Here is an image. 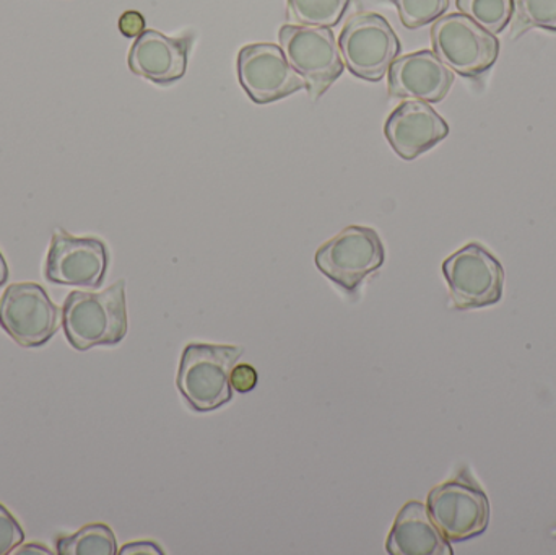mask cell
<instances>
[{
	"label": "cell",
	"mask_w": 556,
	"mask_h": 555,
	"mask_svg": "<svg viewBox=\"0 0 556 555\" xmlns=\"http://www.w3.org/2000/svg\"><path fill=\"white\" fill-rule=\"evenodd\" d=\"M108 269L106 244L97 238H75L55 230L46 257L45 276L58 286L98 289Z\"/></svg>",
	"instance_id": "obj_11"
},
{
	"label": "cell",
	"mask_w": 556,
	"mask_h": 555,
	"mask_svg": "<svg viewBox=\"0 0 556 555\" xmlns=\"http://www.w3.org/2000/svg\"><path fill=\"white\" fill-rule=\"evenodd\" d=\"M257 380H260V377H257L256 368H254L253 365H235L233 370H231V388H233L235 391H238V393H250V391H253L254 388L257 387Z\"/></svg>",
	"instance_id": "obj_22"
},
{
	"label": "cell",
	"mask_w": 556,
	"mask_h": 555,
	"mask_svg": "<svg viewBox=\"0 0 556 555\" xmlns=\"http://www.w3.org/2000/svg\"><path fill=\"white\" fill-rule=\"evenodd\" d=\"M397 9L399 18L407 29L437 22L450 9V0H388Z\"/></svg>",
	"instance_id": "obj_20"
},
{
	"label": "cell",
	"mask_w": 556,
	"mask_h": 555,
	"mask_svg": "<svg viewBox=\"0 0 556 555\" xmlns=\"http://www.w3.org/2000/svg\"><path fill=\"white\" fill-rule=\"evenodd\" d=\"M453 84L454 72L428 49L395 59L388 71V90L392 98L440 103Z\"/></svg>",
	"instance_id": "obj_12"
},
{
	"label": "cell",
	"mask_w": 556,
	"mask_h": 555,
	"mask_svg": "<svg viewBox=\"0 0 556 555\" xmlns=\"http://www.w3.org/2000/svg\"><path fill=\"white\" fill-rule=\"evenodd\" d=\"M13 555H25V554H31V555H51V550H48V547L39 546V544H25V546L18 547V550L12 551Z\"/></svg>",
	"instance_id": "obj_25"
},
{
	"label": "cell",
	"mask_w": 556,
	"mask_h": 555,
	"mask_svg": "<svg viewBox=\"0 0 556 555\" xmlns=\"http://www.w3.org/2000/svg\"><path fill=\"white\" fill-rule=\"evenodd\" d=\"M454 308L477 310L496 305L505 287L502 263L482 244L470 243L443 263Z\"/></svg>",
	"instance_id": "obj_8"
},
{
	"label": "cell",
	"mask_w": 556,
	"mask_h": 555,
	"mask_svg": "<svg viewBox=\"0 0 556 555\" xmlns=\"http://www.w3.org/2000/svg\"><path fill=\"white\" fill-rule=\"evenodd\" d=\"M433 52L456 74L477 78L495 65L500 54L496 35L464 13L440 16L431 26Z\"/></svg>",
	"instance_id": "obj_4"
},
{
	"label": "cell",
	"mask_w": 556,
	"mask_h": 555,
	"mask_svg": "<svg viewBox=\"0 0 556 555\" xmlns=\"http://www.w3.org/2000/svg\"><path fill=\"white\" fill-rule=\"evenodd\" d=\"M0 326L22 348H39L58 332L59 310L38 283H13L0 299Z\"/></svg>",
	"instance_id": "obj_9"
},
{
	"label": "cell",
	"mask_w": 556,
	"mask_h": 555,
	"mask_svg": "<svg viewBox=\"0 0 556 555\" xmlns=\"http://www.w3.org/2000/svg\"><path fill=\"white\" fill-rule=\"evenodd\" d=\"M65 338L78 352L116 345L127 335L126 283L103 292H72L62 306Z\"/></svg>",
	"instance_id": "obj_1"
},
{
	"label": "cell",
	"mask_w": 556,
	"mask_h": 555,
	"mask_svg": "<svg viewBox=\"0 0 556 555\" xmlns=\"http://www.w3.org/2000/svg\"><path fill=\"white\" fill-rule=\"evenodd\" d=\"M427 510L450 543H464L485 533L490 502L467 469L428 494Z\"/></svg>",
	"instance_id": "obj_3"
},
{
	"label": "cell",
	"mask_w": 556,
	"mask_h": 555,
	"mask_svg": "<svg viewBox=\"0 0 556 555\" xmlns=\"http://www.w3.org/2000/svg\"><path fill=\"white\" fill-rule=\"evenodd\" d=\"M280 48L291 67L306 81L313 100L323 97L343 74V59L332 29L323 26H281Z\"/></svg>",
	"instance_id": "obj_5"
},
{
	"label": "cell",
	"mask_w": 556,
	"mask_h": 555,
	"mask_svg": "<svg viewBox=\"0 0 556 555\" xmlns=\"http://www.w3.org/2000/svg\"><path fill=\"white\" fill-rule=\"evenodd\" d=\"M391 555H453L450 541L431 520L420 502H408L399 512L386 541Z\"/></svg>",
	"instance_id": "obj_15"
},
{
	"label": "cell",
	"mask_w": 556,
	"mask_h": 555,
	"mask_svg": "<svg viewBox=\"0 0 556 555\" xmlns=\"http://www.w3.org/2000/svg\"><path fill=\"white\" fill-rule=\"evenodd\" d=\"M552 537H554V538H555V540H556V528H555V530H554V531H552Z\"/></svg>",
	"instance_id": "obj_27"
},
{
	"label": "cell",
	"mask_w": 556,
	"mask_h": 555,
	"mask_svg": "<svg viewBox=\"0 0 556 555\" xmlns=\"http://www.w3.org/2000/svg\"><path fill=\"white\" fill-rule=\"evenodd\" d=\"M352 0H287L291 25L333 28L345 15Z\"/></svg>",
	"instance_id": "obj_16"
},
{
	"label": "cell",
	"mask_w": 556,
	"mask_h": 555,
	"mask_svg": "<svg viewBox=\"0 0 556 555\" xmlns=\"http://www.w3.org/2000/svg\"><path fill=\"white\" fill-rule=\"evenodd\" d=\"M386 139L402 160H412L446 139L450 126L425 101L410 100L399 104L386 121Z\"/></svg>",
	"instance_id": "obj_13"
},
{
	"label": "cell",
	"mask_w": 556,
	"mask_h": 555,
	"mask_svg": "<svg viewBox=\"0 0 556 555\" xmlns=\"http://www.w3.org/2000/svg\"><path fill=\"white\" fill-rule=\"evenodd\" d=\"M238 80L257 104H269L306 88L287 55L270 42L244 46L238 54Z\"/></svg>",
	"instance_id": "obj_10"
},
{
	"label": "cell",
	"mask_w": 556,
	"mask_h": 555,
	"mask_svg": "<svg viewBox=\"0 0 556 555\" xmlns=\"http://www.w3.org/2000/svg\"><path fill=\"white\" fill-rule=\"evenodd\" d=\"M511 39L541 28L556 33V0H511Z\"/></svg>",
	"instance_id": "obj_18"
},
{
	"label": "cell",
	"mask_w": 556,
	"mask_h": 555,
	"mask_svg": "<svg viewBox=\"0 0 556 555\" xmlns=\"http://www.w3.org/2000/svg\"><path fill=\"white\" fill-rule=\"evenodd\" d=\"M191 46V35L169 38L156 29H146L136 38L127 62L134 74L153 84H173L185 77Z\"/></svg>",
	"instance_id": "obj_14"
},
{
	"label": "cell",
	"mask_w": 556,
	"mask_h": 555,
	"mask_svg": "<svg viewBox=\"0 0 556 555\" xmlns=\"http://www.w3.org/2000/svg\"><path fill=\"white\" fill-rule=\"evenodd\" d=\"M23 540H25V533L18 521L0 504V555L12 554Z\"/></svg>",
	"instance_id": "obj_21"
},
{
	"label": "cell",
	"mask_w": 556,
	"mask_h": 555,
	"mask_svg": "<svg viewBox=\"0 0 556 555\" xmlns=\"http://www.w3.org/2000/svg\"><path fill=\"white\" fill-rule=\"evenodd\" d=\"M456 5L492 35H500L511 22V0H456Z\"/></svg>",
	"instance_id": "obj_19"
},
{
	"label": "cell",
	"mask_w": 556,
	"mask_h": 555,
	"mask_svg": "<svg viewBox=\"0 0 556 555\" xmlns=\"http://www.w3.org/2000/svg\"><path fill=\"white\" fill-rule=\"evenodd\" d=\"M121 555H134V554H153L163 555L162 547L159 544L149 543V541H139V543L126 544L123 550L119 551Z\"/></svg>",
	"instance_id": "obj_24"
},
{
	"label": "cell",
	"mask_w": 556,
	"mask_h": 555,
	"mask_svg": "<svg viewBox=\"0 0 556 555\" xmlns=\"http://www.w3.org/2000/svg\"><path fill=\"white\" fill-rule=\"evenodd\" d=\"M119 29L126 38H139L146 31V18L137 10H127L121 15Z\"/></svg>",
	"instance_id": "obj_23"
},
{
	"label": "cell",
	"mask_w": 556,
	"mask_h": 555,
	"mask_svg": "<svg viewBox=\"0 0 556 555\" xmlns=\"http://www.w3.org/2000/svg\"><path fill=\"white\" fill-rule=\"evenodd\" d=\"M343 64L355 77L381 81L401 52V41L388 20L379 13H358L339 36Z\"/></svg>",
	"instance_id": "obj_6"
},
{
	"label": "cell",
	"mask_w": 556,
	"mask_h": 555,
	"mask_svg": "<svg viewBox=\"0 0 556 555\" xmlns=\"http://www.w3.org/2000/svg\"><path fill=\"white\" fill-rule=\"evenodd\" d=\"M237 345L189 344L182 352L178 390L195 413H212L230 403L231 370L243 355Z\"/></svg>",
	"instance_id": "obj_2"
},
{
	"label": "cell",
	"mask_w": 556,
	"mask_h": 555,
	"mask_svg": "<svg viewBox=\"0 0 556 555\" xmlns=\"http://www.w3.org/2000/svg\"><path fill=\"white\" fill-rule=\"evenodd\" d=\"M59 555H114L117 553L116 537L106 525H88L72 537L59 538Z\"/></svg>",
	"instance_id": "obj_17"
},
{
	"label": "cell",
	"mask_w": 556,
	"mask_h": 555,
	"mask_svg": "<svg viewBox=\"0 0 556 555\" xmlns=\"http://www.w3.org/2000/svg\"><path fill=\"white\" fill-rule=\"evenodd\" d=\"M9 279V267H7L5 260H3L2 253H0V287Z\"/></svg>",
	"instance_id": "obj_26"
},
{
	"label": "cell",
	"mask_w": 556,
	"mask_h": 555,
	"mask_svg": "<svg viewBox=\"0 0 556 555\" xmlns=\"http://www.w3.org/2000/svg\"><path fill=\"white\" fill-rule=\"evenodd\" d=\"M386 251L381 238L372 228H343L317 250L314 256L317 269L333 283L353 293L359 283L384 264Z\"/></svg>",
	"instance_id": "obj_7"
}]
</instances>
